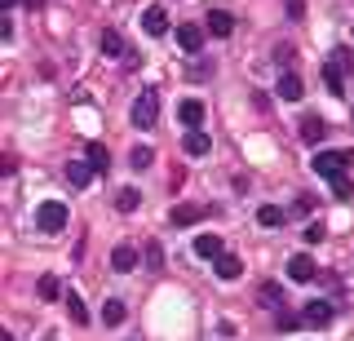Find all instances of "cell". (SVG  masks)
Here are the masks:
<instances>
[{
  "instance_id": "obj_1",
  "label": "cell",
  "mask_w": 354,
  "mask_h": 341,
  "mask_svg": "<svg viewBox=\"0 0 354 341\" xmlns=\"http://www.w3.org/2000/svg\"><path fill=\"white\" fill-rule=\"evenodd\" d=\"M310 164H315V173H319V178H346V169H350V164H354V151H315V160H310Z\"/></svg>"
},
{
  "instance_id": "obj_2",
  "label": "cell",
  "mask_w": 354,
  "mask_h": 341,
  "mask_svg": "<svg viewBox=\"0 0 354 341\" xmlns=\"http://www.w3.org/2000/svg\"><path fill=\"white\" fill-rule=\"evenodd\" d=\"M129 120L138 129H155V120H160V93H155V89H142L138 102H133V111H129Z\"/></svg>"
},
{
  "instance_id": "obj_3",
  "label": "cell",
  "mask_w": 354,
  "mask_h": 341,
  "mask_svg": "<svg viewBox=\"0 0 354 341\" xmlns=\"http://www.w3.org/2000/svg\"><path fill=\"white\" fill-rule=\"evenodd\" d=\"M36 226L44 230V235H58V230H66V204L62 200H44L36 208Z\"/></svg>"
},
{
  "instance_id": "obj_4",
  "label": "cell",
  "mask_w": 354,
  "mask_h": 341,
  "mask_svg": "<svg viewBox=\"0 0 354 341\" xmlns=\"http://www.w3.org/2000/svg\"><path fill=\"white\" fill-rule=\"evenodd\" d=\"M315 275H319L315 257H306V252H297V257H288V279H297V284H310Z\"/></svg>"
},
{
  "instance_id": "obj_5",
  "label": "cell",
  "mask_w": 354,
  "mask_h": 341,
  "mask_svg": "<svg viewBox=\"0 0 354 341\" xmlns=\"http://www.w3.org/2000/svg\"><path fill=\"white\" fill-rule=\"evenodd\" d=\"M173 36H177V45H182V53H199V49H204V27H195V23H182Z\"/></svg>"
},
{
  "instance_id": "obj_6",
  "label": "cell",
  "mask_w": 354,
  "mask_h": 341,
  "mask_svg": "<svg viewBox=\"0 0 354 341\" xmlns=\"http://www.w3.org/2000/svg\"><path fill=\"white\" fill-rule=\"evenodd\" d=\"M142 27H147V36H169V9L151 5L147 14H142Z\"/></svg>"
},
{
  "instance_id": "obj_7",
  "label": "cell",
  "mask_w": 354,
  "mask_h": 341,
  "mask_svg": "<svg viewBox=\"0 0 354 341\" xmlns=\"http://www.w3.org/2000/svg\"><path fill=\"white\" fill-rule=\"evenodd\" d=\"M93 164H88V160H66V182H71L75 186V191H84V186L88 182H93Z\"/></svg>"
},
{
  "instance_id": "obj_8",
  "label": "cell",
  "mask_w": 354,
  "mask_h": 341,
  "mask_svg": "<svg viewBox=\"0 0 354 341\" xmlns=\"http://www.w3.org/2000/svg\"><path fill=\"white\" fill-rule=\"evenodd\" d=\"M204 217H208L204 204H177L173 213H169V222L173 226H195V222H204Z\"/></svg>"
},
{
  "instance_id": "obj_9",
  "label": "cell",
  "mask_w": 354,
  "mask_h": 341,
  "mask_svg": "<svg viewBox=\"0 0 354 341\" xmlns=\"http://www.w3.org/2000/svg\"><path fill=\"white\" fill-rule=\"evenodd\" d=\"M97 49H102L106 53V58H124V36H120V31L115 27H102V36H97Z\"/></svg>"
},
{
  "instance_id": "obj_10",
  "label": "cell",
  "mask_w": 354,
  "mask_h": 341,
  "mask_svg": "<svg viewBox=\"0 0 354 341\" xmlns=\"http://www.w3.org/2000/svg\"><path fill=\"white\" fill-rule=\"evenodd\" d=\"M328 138V125L319 116H301V142L306 147H319V142Z\"/></svg>"
},
{
  "instance_id": "obj_11",
  "label": "cell",
  "mask_w": 354,
  "mask_h": 341,
  "mask_svg": "<svg viewBox=\"0 0 354 341\" xmlns=\"http://www.w3.org/2000/svg\"><path fill=\"white\" fill-rule=\"evenodd\" d=\"M204 27H208V36H221V40H226L230 31H235V18H230L226 9H208V23Z\"/></svg>"
},
{
  "instance_id": "obj_12",
  "label": "cell",
  "mask_w": 354,
  "mask_h": 341,
  "mask_svg": "<svg viewBox=\"0 0 354 341\" xmlns=\"http://www.w3.org/2000/svg\"><path fill=\"white\" fill-rule=\"evenodd\" d=\"M301 319L310 328H324V324H332V306L328 302H306L301 306Z\"/></svg>"
},
{
  "instance_id": "obj_13",
  "label": "cell",
  "mask_w": 354,
  "mask_h": 341,
  "mask_svg": "<svg viewBox=\"0 0 354 341\" xmlns=\"http://www.w3.org/2000/svg\"><path fill=\"white\" fill-rule=\"evenodd\" d=\"M111 266H115L120 275L138 270V248H133V244H115V252H111Z\"/></svg>"
},
{
  "instance_id": "obj_14",
  "label": "cell",
  "mask_w": 354,
  "mask_h": 341,
  "mask_svg": "<svg viewBox=\"0 0 354 341\" xmlns=\"http://www.w3.org/2000/svg\"><path fill=\"white\" fill-rule=\"evenodd\" d=\"M177 120H182L186 129H199V125H204V102H195V98H186V102L177 107Z\"/></svg>"
},
{
  "instance_id": "obj_15",
  "label": "cell",
  "mask_w": 354,
  "mask_h": 341,
  "mask_svg": "<svg viewBox=\"0 0 354 341\" xmlns=\"http://www.w3.org/2000/svg\"><path fill=\"white\" fill-rule=\"evenodd\" d=\"M274 89H279V98H283V102H301V93H306V89H301V80H297L292 71H283Z\"/></svg>"
},
{
  "instance_id": "obj_16",
  "label": "cell",
  "mask_w": 354,
  "mask_h": 341,
  "mask_svg": "<svg viewBox=\"0 0 354 341\" xmlns=\"http://www.w3.org/2000/svg\"><path fill=\"white\" fill-rule=\"evenodd\" d=\"M195 252H199L204 261H217V257H226V252H221V239H217V235H199V239H195Z\"/></svg>"
},
{
  "instance_id": "obj_17",
  "label": "cell",
  "mask_w": 354,
  "mask_h": 341,
  "mask_svg": "<svg viewBox=\"0 0 354 341\" xmlns=\"http://www.w3.org/2000/svg\"><path fill=\"white\" fill-rule=\"evenodd\" d=\"M324 84H328V93H337V98L346 93V75H341V67H337L332 58L324 62Z\"/></svg>"
},
{
  "instance_id": "obj_18",
  "label": "cell",
  "mask_w": 354,
  "mask_h": 341,
  "mask_svg": "<svg viewBox=\"0 0 354 341\" xmlns=\"http://www.w3.org/2000/svg\"><path fill=\"white\" fill-rule=\"evenodd\" d=\"M182 147H186V156H208V147H213V142H208V133H204V129H191Z\"/></svg>"
},
{
  "instance_id": "obj_19",
  "label": "cell",
  "mask_w": 354,
  "mask_h": 341,
  "mask_svg": "<svg viewBox=\"0 0 354 341\" xmlns=\"http://www.w3.org/2000/svg\"><path fill=\"white\" fill-rule=\"evenodd\" d=\"M62 302H66V315H71V324H88V311H84V302H80V293H62Z\"/></svg>"
},
{
  "instance_id": "obj_20",
  "label": "cell",
  "mask_w": 354,
  "mask_h": 341,
  "mask_svg": "<svg viewBox=\"0 0 354 341\" xmlns=\"http://www.w3.org/2000/svg\"><path fill=\"white\" fill-rule=\"evenodd\" d=\"M84 160H88V164H93V169H97V173H106V169H111V156H106V147H102V142H88V151H84Z\"/></svg>"
},
{
  "instance_id": "obj_21",
  "label": "cell",
  "mask_w": 354,
  "mask_h": 341,
  "mask_svg": "<svg viewBox=\"0 0 354 341\" xmlns=\"http://www.w3.org/2000/svg\"><path fill=\"white\" fill-rule=\"evenodd\" d=\"M217 275H221V279H239V275H243V261L226 252V257H217Z\"/></svg>"
},
{
  "instance_id": "obj_22",
  "label": "cell",
  "mask_w": 354,
  "mask_h": 341,
  "mask_svg": "<svg viewBox=\"0 0 354 341\" xmlns=\"http://www.w3.org/2000/svg\"><path fill=\"white\" fill-rule=\"evenodd\" d=\"M36 293H40V302H62V288H58V279H53V275H44V279L36 284Z\"/></svg>"
},
{
  "instance_id": "obj_23",
  "label": "cell",
  "mask_w": 354,
  "mask_h": 341,
  "mask_svg": "<svg viewBox=\"0 0 354 341\" xmlns=\"http://www.w3.org/2000/svg\"><path fill=\"white\" fill-rule=\"evenodd\" d=\"M283 217H288V213H283V208H274V204H261V208H257V222H261V226H283Z\"/></svg>"
},
{
  "instance_id": "obj_24",
  "label": "cell",
  "mask_w": 354,
  "mask_h": 341,
  "mask_svg": "<svg viewBox=\"0 0 354 341\" xmlns=\"http://www.w3.org/2000/svg\"><path fill=\"white\" fill-rule=\"evenodd\" d=\"M124 315H129V311H124V302H106V306H102V324H111V328L124 324Z\"/></svg>"
},
{
  "instance_id": "obj_25",
  "label": "cell",
  "mask_w": 354,
  "mask_h": 341,
  "mask_svg": "<svg viewBox=\"0 0 354 341\" xmlns=\"http://www.w3.org/2000/svg\"><path fill=\"white\" fill-rule=\"evenodd\" d=\"M138 200H142V195L133 191V186H124V191H115V208H120V213H133V208H138Z\"/></svg>"
},
{
  "instance_id": "obj_26",
  "label": "cell",
  "mask_w": 354,
  "mask_h": 341,
  "mask_svg": "<svg viewBox=\"0 0 354 341\" xmlns=\"http://www.w3.org/2000/svg\"><path fill=\"white\" fill-rule=\"evenodd\" d=\"M151 160H155V151H151V147H133V151H129V164H133V169H147Z\"/></svg>"
},
{
  "instance_id": "obj_27",
  "label": "cell",
  "mask_w": 354,
  "mask_h": 341,
  "mask_svg": "<svg viewBox=\"0 0 354 341\" xmlns=\"http://www.w3.org/2000/svg\"><path fill=\"white\" fill-rule=\"evenodd\" d=\"M147 270H164V248L155 244V239L147 244Z\"/></svg>"
},
{
  "instance_id": "obj_28",
  "label": "cell",
  "mask_w": 354,
  "mask_h": 341,
  "mask_svg": "<svg viewBox=\"0 0 354 341\" xmlns=\"http://www.w3.org/2000/svg\"><path fill=\"white\" fill-rule=\"evenodd\" d=\"M261 306H279L283 311V293L274 288V284H261Z\"/></svg>"
},
{
  "instance_id": "obj_29",
  "label": "cell",
  "mask_w": 354,
  "mask_h": 341,
  "mask_svg": "<svg viewBox=\"0 0 354 341\" xmlns=\"http://www.w3.org/2000/svg\"><path fill=\"white\" fill-rule=\"evenodd\" d=\"M283 14L292 18V23H301L306 18V0H283Z\"/></svg>"
},
{
  "instance_id": "obj_30",
  "label": "cell",
  "mask_w": 354,
  "mask_h": 341,
  "mask_svg": "<svg viewBox=\"0 0 354 341\" xmlns=\"http://www.w3.org/2000/svg\"><path fill=\"white\" fill-rule=\"evenodd\" d=\"M301 235H306V244H319V239L328 235V226H324V222H310V226L301 230Z\"/></svg>"
},
{
  "instance_id": "obj_31",
  "label": "cell",
  "mask_w": 354,
  "mask_h": 341,
  "mask_svg": "<svg viewBox=\"0 0 354 341\" xmlns=\"http://www.w3.org/2000/svg\"><path fill=\"white\" fill-rule=\"evenodd\" d=\"M332 62H337L341 71H354V53L350 49H332Z\"/></svg>"
},
{
  "instance_id": "obj_32",
  "label": "cell",
  "mask_w": 354,
  "mask_h": 341,
  "mask_svg": "<svg viewBox=\"0 0 354 341\" xmlns=\"http://www.w3.org/2000/svg\"><path fill=\"white\" fill-rule=\"evenodd\" d=\"M301 324H306L301 315H288V311H279V328H283V333H292V328H301Z\"/></svg>"
},
{
  "instance_id": "obj_33",
  "label": "cell",
  "mask_w": 354,
  "mask_h": 341,
  "mask_svg": "<svg viewBox=\"0 0 354 341\" xmlns=\"http://www.w3.org/2000/svg\"><path fill=\"white\" fill-rule=\"evenodd\" d=\"M332 200H350V182L346 178H332Z\"/></svg>"
},
{
  "instance_id": "obj_34",
  "label": "cell",
  "mask_w": 354,
  "mask_h": 341,
  "mask_svg": "<svg viewBox=\"0 0 354 341\" xmlns=\"http://www.w3.org/2000/svg\"><path fill=\"white\" fill-rule=\"evenodd\" d=\"M274 62H283V67H288V62H292V49L279 45V49H274Z\"/></svg>"
},
{
  "instance_id": "obj_35",
  "label": "cell",
  "mask_w": 354,
  "mask_h": 341,
  "mask_svg": "<svg viewBox=\"0 0 354 341\" xmlns=\"http://www.w3.org/2000/svg\"><path fill=\"white\" fill-rule=\"evenodd\" d=\"M22 5H27V9H40V5H44V0H22Z\"/></svg>"
},
{
  "instance_id": "obj_36",
  "label": "cell",
  "mask_w": 354,
  "mask_h": 341,
  "mask_svg": "<svg viewBox=\"0 0 354 341\" xmlns=\"http://www.w3.org/2000/svg\"><path fill=\"white\" fill-rule=\"evenodd\" d=\"M0 5H5V14H9V9H14V0H0Z\"/></svg>"
},
{
  "instance_id": "obj_37",
  "label": "cell",
  "mask_w": 354,
  "mask_h": 341,
  "mask_svg": "<svg viewBox=\"0 0 354 341\" xmlns=\"http://www.w3.org/2000/svg\"><path fill=\"white\" fill-rule=\"evenodd\" d=\"M49 341H53V337H49Z\"/></svg>"
}]
</instances>
